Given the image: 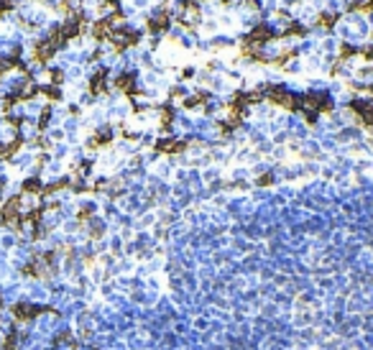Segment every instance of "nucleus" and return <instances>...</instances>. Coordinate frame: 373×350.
Wrapping results in <instances>:
<instances>
[{
  "label": "nucleus",
  "instance_id": "f257e3e1",
  "mask_svg": "<svg viewBox=\"0 0 373 350\" xmlns=\"http://www.w3.org/2000/svg\"><path fill=\"white\" fill-rule=\"evenodd\" d=\"M21 207H23V197H10V200L3 202V207H0V222H3L5 227H16V230H21L23 227V215H21Z\"/></svg>",
  "mask_w": 373,
  "mask_h": 350
},
{
  "label": "nucleus",
  "instance_id": "f03ea898",
  "mask_svg": "<svg viewBox=\"0 0 373 350\" xmlns=\"http://www.w3.org/2000/svg\"><path fill=\"white\" fill-rule=\"evenodd\" d=\"M59 49L54 46V44L43 36V39H39L36 41V46H34V62H39V64H46V62H51L54 59V54H56Z\"/></svg>",
  "mask_w": 373,
  "mask_h": 350
},
{
  "label": "nucleus",
  "instance_id": "7ed1b4c3",
  "mask_svg": "<svg viewBox=\"0 0 373 350\" xmlns=\"http://www.w3.org/2000/svg\"><path fill=\"white\" fill-rule=\"evenodd\" d=\"M39 314H41V307H36V304H28V302L13 304V317H16L18 322H28V319H34Z\"/></svg>",
  "mask_w": 373,
  "mask_h": 350
},
{
  "label": "nucleus",
  "instance_id": "20e7f679",
  "mask_svg": "<svg viewBox=\"0 0 373 350\" xmlns=\"http://www.w3.org/2000/svg\"><path fill=\"white\" fill-rule=\"evenodd\" d=\"M21 192H23V194H41V192H43L41 179H39V176H28V179H23Z\"/></svg>",
  "mask_w": 373,
  "mask_h": 350
},
{
  "label": "nucleus",
  "instance_id": "39448f33",
  "mask_svg": "<svg viewBox=\"0 0 373 350\" xmlns=\"http://www.w3.org/2000/svg\"><path fill=\"white\" fill-rule=\"evenodd\" d=\"M10 10H13V0H0V16H5Z\"/></svg>",
  "mask_w": 373,
  "mask_h": 350
}]
</instances>
